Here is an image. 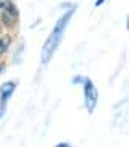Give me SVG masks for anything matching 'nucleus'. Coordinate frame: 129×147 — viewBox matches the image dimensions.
<instances>
[{"label": "nucleus", "instance_id": "nucleus-1", "mask_svg": "<svg viewBox=\"0 0 129 147\" xmlns=\"http://www.w3.org/2000/svg\"><path fill=\"white\" fill-rule=\"evenodd\" d=\"M72 15H74V10L67 11L66 15H64L59 21H57L56 27L53 29V32L49 34L48 40L45 42L43 51H41V63H43V64H48V61L53 58L54 51L57 50V47H59V43H61V37H62L64 30H66V27H67V22L70 21Z\"/></svg>", "mask_w": 129, "mask_h": 147}, {"label": "nucleus", "instance_id": "nucleus-4", "mask_svg": "<svg viewBox=\"0 0 129 147\" xmlns=\"http://www.w3.org/2000/svg\"><path fill=\"white\" fill-rule=\"evenodd\" d=\"M15 86H16L15 82H7V83L2 85V88H0V101H2V110H3L5 102H7V99L11 96V93H13Z\"/></svg>", "mask_w": 129, "mask_h": 147}, {"label": "nucleus", "instance_id": "nucleus-5", "mask_svg": "<svg viewBox=\"0 0 129 147\" xmlns=\"http://www.w3.org/2000/svg\"><path fill=\"white\" fill-rule=\"evenodd\" d=\"M10 43H11V37H10V35H3V37H0V56H2V55H3V53L8 50Z\"/></svg>", "mask_w": 129, "mask_h": 147}, {"label": "nucleus", "instance_id": "nucleus-3", "mask_svg": "<svg viewBox=\"0 0 129 147\" xmlns=\"http://www.w3.org/2000/svg\"><path fill=\"white\" fill-rule=\"evenodd\" d=\"M18 18H19L18 10H16V7L13 3H10L7 8L2 10V21H3L5 26H8V27L15 26L16 21H18Z\"/></svg>", "mask_w": 129, "mask_h": 147}, {"label": "nucleus", "instance_id": "nucleus-2", "mask_svg": "<svg viewBox=\"0 0 129 147\" xmlns=\"http://www.w3.org/2000/svg\"><path fill=\"white\" fill-rule=\"evenodd\" d=\"M85 101H86L88 112H92L97 102V91L94 90V86H92V83L89 80H86V83H85Z\"/></svg>", "mask_w": 129, "mask_h": 147}, {"label": "nucleus", "instance_id": "nucleus-7", "mask_svg": "<svg viewBox=\"0 0 129 147\" xmlns=\"http://www.w3.org/2000/svg\"><path fill=\"white\" fill-rule=\"evenodd\" d=\"M56 147H70V146H69L67 142H61V144H57Z\"/></svg>", "mask_w": 129, "mask_h": 147}, {"label": "nucleus", "instance_id": "nucleus-6", "mask_svg": "<svg viewBox=\"0 0 129 147\" xmlns=\"http://www.w3.org/2000/svg\"><path fill=\"white\" fill-rule=\"evenodd\" d=\"M10 3H11L10 0H0V10H3V8H7Z\"/></svg>", "mask_w": 129, "mask_h": 147}, {"label": "nucleus", "instance_id": "nucleus-8", "mask_svg": "<svg viewBox=\"0 0 129 147\" xmlns=\"http://www.w3.org/2000/svg\"><path fill=\"white\" fill-rule=\"evenodd\" d=\"M102 3H104V0H97V3H96V5L99 7V5H102Z\"/></svg>", "mask_w": 129, "mask_h": 147}]
</instances>
